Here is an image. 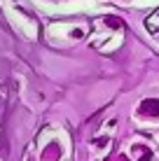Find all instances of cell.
<instances>
[{
    "instance_id": "obj_1",
    "label": "cell",
    "mask_w": 159,
    "mask_h": 161,
    "mask_svg": "<svg viewBox=\"0 0 159 161\" xmlns=\"http://www.w3.org/2000/svg\"><path fill=\"white\" fill-rule=\"evenodd\" d=\"M145 26H147V28H150L152 33H157V28H159V12L152 16V19H147V21H145Z\"/></svg>"
}]
</instances>
